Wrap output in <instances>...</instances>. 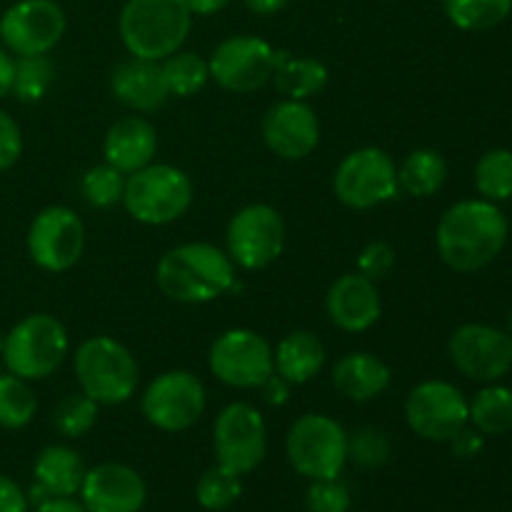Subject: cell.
Here are the masks:
<instances>
[{
	"label": "cell",
	"instance_id": "1f68e13d",
	"mask_svg": "<svg viewBox=\"0 0 512 512\" xmlns=\"http://www.w3.org/2000/svg\"><path fill=\"white\" fill-rule=\"evenodd\" d=\"M38 400L28 380L8 373L0 375V428L20 430L35 418Z\"/></svg>",
	"mask_w": 512,
	"mask_h": 512
},
{
	"label": "cell",
	"instance_id": "5bb4252c",
	"mask_svg": "<svg viewBox=\"0 0 512 512\" xmlns=\"http://www.w3.org/2000/svg\"><path fill=\"white\" fill-rule=\"evenodd\" d=\"M65 13L55 0H18L0 18V40L18 58L48 55L65 35Z\"/></svg>",
	"mask_w": 512,
	"mask_h": 512
},
{
	"label": "cell",
	"instance_id": "7c38bea8",
	"mask_svg": "<svg viewBox=\"0 0 512 512\" xmlns=\"http://www.w3.org/2000/svg\"><path fill=\"white\" fill-rule=\"evenodd\" d=\"M213 448L218 465L238 475H248L258 468L268 453V428L248 403H230L220 410L213 425Z\"/></svg>",
	"mask_w": 512,
	"mask_h": 512
},
{
	"label": "cell",
	"instance_id": "d590c367",
	"mask_svg": "<svg viewBox=\"0 0 512 512\" xmlns=\"http://www.w3.org/2000/svg\"><path fill=\"white\" fill-rule=\"evenodd\" d=\"M80 193L90 208H113L115 203H123L125 175L108 163L95 165L83 175Z\"/></svg>",
	"mask_w": 512,
	"mask_h": 512
},
{
	"label": "cell",
	"instance_id": "c3c4849f",
	"mask_svg": "<svg viewBox=\"0 0 512 512\" xmlns=\"http://www.w3.org/2000/svg\"><path fill=\"white\" fill-rule=\"evenodd\" d=\"M508 333H510V338H512V313H510V318H508Z\"/></svg>",
	"mask_w": 512,
	"mask_h": 512
},
{
	"label": "cell",
	"instance_id": "4dcf8cb0",
	"mask_svg": "<svg viewBox=\"0 0 512 512\" xmlns=\"http://www.w3.org/2000/svg\"><path fill=\"white\" fill-rule=\"evenodd\" d=\"M475 188L490 203L512 198V150L495 148L480 155L475 165Z\"/></svg>",
	"mask_w": 512,
	"mask_h": 512
},
{
	"label": "cell",
	"instance_id": "bcb514c9",
	"mask_svg": "<svg viewBox=\"0 0 512 512\" xmlns=\"http://www.w3.org/2000/svg\"><path fill=\"white\" fill-rule=\"evenodd\" d=\"M243 3L255 15H275L288 5V0H243Z\"/></svg>",
	"mask_w": 512,
	"mask_h": 512
},
{
	"label": "cell",
	"instance_id": "8992f818",
	"mask_svg": "<svg viewBox=\"0 0 512 512\" xmlns=\"http://www.w3.org/2000/svg\"><path fill=\"white\" fill-rule=\"evenodd\" d=\"M70 348L63 323L48 313L25 315L3 340L8 373L23 380H45L60 368Z\"/></svg>",
	"mask_w": 512,
	"mask_h": 512
},
{
	"label": "cell",
	"instance_id": "e0dca14e",
	"mask_svg": "<svg viewBox=\"0 0 512 512\" xmlns=\"http://www.w3.org/2000/svg\"><path fill=\"white\" fill-rule=\"evenodd\" d=\"M455 368L478 383H498L512 370V338L495 325H460L448 343Z\"/></svg>",
	"mask_w": 512,
	"mask_h": 512
},
{
	"label": "cell",
	"instance_id": "ac0fdd59",
	"mask_svg": "<svg viewBox=\"0 0 512 512\" xmlns=\"http://www.w3.org/2000/svg\"><path fill=\"white\" fill-rule=\"evenodd\" d=\"M265 145L283 160H303L318 148L320 123L305 100L283 98L263 118Z\"/></svg>",
	"mask_w": 512,
	"mask_h": 512
},
{
	"label": "cell",
	"instance_id": "e575fe53",
	"mask_svg": "<svg viewBox=\"0 0 512 512\" xmlns=\"http://www.w3.org/2000/svg\"><path fill=\"white\" fill-rule=\"evenodd\" d=\"M55 78L53 63L48 55H33V58L15 60L13 93L20 103H38L50 90Z\"/></svg>",
	"mask_w": 512,
	"mask_h": 512
},
{
	"label": "cell",
	"instance_id": "b9f144b4",
	"mask_svg": "<svg viewBox=\"0 0 512 512\" xmlns=\"http://www.w3.org/2000/svg\"><path fill=\"white\" fill-rule=\"evenodd\" d=\"M0 512H28V495L5 475H0Z\"/></svg>",
	"mask_w": 512,
	"mask_h": 512
},
{
	"label": "cell",
	"instance_id": "ab89813d",
	"mask_svg": "<svg viewBox=\"0 0 512 512\" xmlns=\"http://www.w3.org/2000/svg\"><path fill=\"white\" fill-rule=\"evenodd\" d=\"M20 153H23L20 125L5 110H0V170L13 168L20 160Z\"/></svg>",
	"mask_w": 512,
	"mask_h": 512
},
{
	"label": "cell",
	"instance_id": "7a4b0ae2",
	"mask_svg": "<svg viewBox=\"0 0 512 512\" xmlns=\"http://www.w3.org/2000/svg\"><path fill=\"white\" fill-rule=\"evenodd\" d=\"M155 283L175 303L203 305L235 288V263L215 245L185 243L160 258Z\"/></svg>",
	"mask_w": 512,
	"mask_h": 512
},
{
	"label": "cell",
	"instance_id": "74e56055",
	"mask_svg": "<svg viewBox=\"0 0 512 512\" xmlns=\"http://www.w3.org/2000/svg\"><path fill=\"white\" fill-rule=\"evenodd\" d=\"M308 512H348L350 510V490L338 478L313 480L305 493Z\"/></svg>",
	"mask_w": 512,
	"mask_h": 512
},
{
	"label": "cell",
	"instance_id": "484cf974",
	"mask_svg": "<svg viewBox=\"0 0 512 512\" xmlns=\"http://www.w3.org/2000/svg\"><path fill=\"white\" fill-rule=\"evenodd\" d=\"M275 90L288 100H308L328 85V68L318 58H300L275 50Z\"/></svg>",
	"mask_w": 512,
	"mask_h": 512
},
{
	"label": "cell",
	"instance_id": "9c48e42d",
	"mask_svg": "<svg viewBox=\"0 0 512 512\" xmlns=\"http://www.w3.org/2000/svg\"><path fill=\"white\" fill-rule=\"evenodd\" d=\"M208 365L220 383L238 390L260 388L275 373L273 348L260 333L233 328L210 345Z\"/></svg>",
	"mask_w": 512,
	"mask_h": 512
},
{
	"label": "cell",
	"instance_id": "6da1fadb",
	"mask_svg": "<svg viewBox=\"0 0 512 512\" xmlns=\"http://www.w3.org/2000/svg\"><path fill=\"white\" fill-rule=\"evenodd\" d=\"M510 223L498 203L460 200L450 205L435 230L438 255L455 273H475L493 263L508 245Z\"/></svg>",
	"mask_w": 512,
	"mask_h": 512
},
{
	"label": "cell",
	"instance_id": "7dc6e473",
	"mask_svg": "<svg viewBox=\"0 0 512 512\" xmlns=\"http://www.w3.org/2000/svg\"><path fill=\"white\" fill-rule=\"evenodd\" d=\"M230 0H185L193 15H215L228 5Z\"/></svg>",
	"mask_w": 512,
	"mask_h": 512
},
{
	"label": "cell",
	"instance_id": "836d02e7",
	"mask_svg": "<svg viewBox=\"0 0 512 512\" xmlns=\"http://www.w3.org/2000/svg\"><path fill=\"white\" fill-rule=\"evenodd\" d=\"M243 493V485H240V475L233 470L223 468V465H215V468L205 470L198 480V488H195V498L203 505L205 510H228L235 500Z\"/></svg>",
	"mask_w": 512,
	"mask_h": 512
},
{
	"label": "cell",
	"instance_id": "ffe728a7",
	"mask_svg": "<svg viewBox=\"0 0 512 512\" xmlns=\"http://www.w3.org/2000/svg\"><path fill=\"white\" fill-rule=\"evenodd\" d=\"M325 310L345 333H365L380 320V293L375 280L360 273L340 275L328 290Z\"/></svg>",
	"mask_w": 512,
	"mask_h": 512
},
{
	"label": "cell",
	"instance_id": "30bf717a",
	"mask_svg": "<svg viewBox=\"0 0 512 512\" xmlns=\"http://www.w3.org/2000/svg\"><path fill=\"white\" fill-rule=\"evenodd\" d=\"M405 420L423 440L448 443L470 423V405L463 390L448 380H425L405 400Z\"/></svg>",
	"mask_w": 512,
	"mask_h": 512
},
{
	"label": "cell",
	"instance_id": "83f0119b",
	"mask_svg": "<svg viewBox=\"0 0 512 512\" xmlns=\"http://www.w3.org/2000/svg\"><path fill=\"white\" fill-rule=\"evenodd\" d=\"M470 405V423L483 435H505L512 430V388L500 383H485Z\"/></svg>",
	"mask_w": 512,
	"mask_h": 512
},
{
	"label": "cell",
	"instance_id": "cb8c5ba5",
	"mask_svg": "<svg viewBox=\"0 0 512 512\" xmlns=\"http://www.w3.org/2000/svg\"><path fill=\"white\" fill-rule=\"evenodd\" d=\"M333 385L355 403L380 398L390 385V368L370 353H348L335 363Z\"/></svg>",
	"mask_w": 512,
	"mask_h": 512
},
{
	"label": "cell",
	"instance_id": "f6af8a7d",
	"mask_svg": "<svg viewBox=\"0 0 512 512\" xmlns=\"http://www.w3.org/2000/svg\"><path fill=\"white\" fill-rule=\"evenodd\" d=\"M35 512H88L83 508V503H75L73 498H50L45 503L38 505Z\"/></svg>",
	"mask_w": 512,
	"mask_h": 512
},
{
	"label": "cell",
	"instance_id": "8fae6325",
	"mask_svg": "<svg viewBox=\"0 0 512 512\" xmlns=\"http://www.w3.org/2000/svg\"><path fill=\"white\" fill-rule=\"evenodd\" d=\"M225 243L235 265L245 270H263L283 253L285 223L273 205H245L230 220Z\"/></svg>",
	"mask_w": 512,
	"mask_h": 512
},
{
	"label": "cell",
	"instance_id": "44dd1931",
	"mask_svg": "<svg viewBox=\"0 0 512 512\" xmlns=\"http://www.w3.org/2000/svg\"><path fill=\"white\" fill-rule=\"evenodd\" d=\"M110 90L125 108L138 110V113H153L163 108L165 100L170 98L158 60L133 58V55L113 68Z\"/></svg>",
	"mask_w": 512,
	"mask_h": 512
},
{
	"label": "cell",
	"instance_id": "603a6c76",
	"mask_svg": "<svg viewBox=\"0 0 512 512\" xmlns=\"http://www.w3.org/2000/svg\"><path fill=\"white\" fill-rule=\"evenodd\" d=\"M33 473L35 485L30 490V500L40 505L50 498H73L75 493H80L88 470L75 450L65 445H48L40 450Z\"/></svg>",
	"mask_w": 512,
	"mask_h": 512
},
{
	"label": "cell",
	"instance_id": "52a82bcc",
	"mask_svg": "<svg viewBox=\"0 0 512 512\" xmlns=\"http://www.w3.org/2000/svg\"><path fill=\"white\" fill-rule=\"evenodd\" d=\"M290 465L308 480L340 478L348 463V433L328 415L308 413L298 418L285 440Z\"/></svg>",
	"mask_w": 512,
	"mask_h": 512
},
{
	"label": "cell",
	"instance_id": "ba28073f",
	"mask_svg": "<svg viewBox=\"0 0 512 512\" xmlns=\"http://www.w3.org/2000/svg\"><path fill=\"white\" fill-rule=\"evenodd\" d=\"M333 190L348 208H378L398 198V168L385 150L358 148L340 160L333 175Z\"/></svg>",
	"mask_w": 512,
	"mask_h": 512
},
{
	"label": "cell",
	"instance_id": "f546056e",
	"mask_svg": "<svg viewBox=\"0 0 512 512\" xmlns=\"http://www.w3.org/2000/svg\"><path fill=\"white\" fill-rule=\"evenodd\" d=\"M443 10L455 28L478 33L508 20L512 0H443Z\"/></svg>",
	"mask_w": 512,
	"mask_h": 512
},
{
	"label": "cell",
	"instance_id": "d4e9b609",
	"mask_svg": "<svg viewBox=\"0 0 512 512\" xmlns=\"http://www.w3.org/2000/svg\"><path fill=\"white\" fill-rule=\"evenodd\" d=\"M275 373L290 385H305L323 370L325 345L308 330L285 335L273 353Z\"/></svg>",
	"mask_w": 512,
	"mask_h": 512
},
{
	"label": "cell",
	"instance_id": "8d00e7d4",
	"mask_svg": "<svg viewBox=\"0 0 512 512\" xmlns=\"http://www.w3.org/2000/svg\"><path fill=\"white\" fill-rule=\"evenodd\" d=\"M393 453V443H390L388 433L375 425H363L348 435V458L358 463L360 468H383Z\"/></svg>",
	"mask_w": 512,
	"mask_h": 512
},
{
	"label": "cell",
	"instance_id": "4316f807",
	"mask_svg": "<svg viewBox=\"0 0 512 512\" xmlns=\"http://www.w3.org/2000/svg\"><path fill=\"white\" fill-rule=\"evenodd\" d=\"M448 180V163L433 148L413 150L398 168V185L413 198H430Z\"/></svg>",
	"mask_w": 512,
	"mask_h": 512
},
{
	"label": "cell",
	"instance_id": "d6a6232c",
	"mask_svg": "<svg viewBox=\"0 0 512 512\" xmlns=\"http://www.w3.org/2000/svg\"><path fill=\"white\" fill-rule=\"evenodd\" d=\"M98 420V403L80 390V393H70L55 405L53 410V425L63 438H83L90 433Z\"/></svg>",
	"mask_w": 512,
	"mask_h": 512
},
{
	"label": "cell",
	"instance_id": "ee69618b",
	"mask_svg": "<svg viewBox=\"0 0 512 512\" xmlns=\"http://www.w3.org/2000/svg\"><path fill=\"white\" fill-rule=\"evenodd\" d=\"M15 58L5 48H0V100L13 93Z\"/></svg>",
	"mask_w": 512,
	"mask_h": 512
},
{
	"label": "cell",
	"instance_id": "60d3db41",
	"mask_svg": "<svg viewBox=\"0 0 512 512\" xmlns=\"http://www.w3.org/2000/svg\"><path fill=\"white\" fill-rule=\"evenodd\" d=\"M448 443L458 458H475V455L483 450L485 440H483V433H480V430L468 428V425H465V428L458 430V433H455Z\"/></svg>",
	"mask_w": 512,
	"mask_h": 512
},
{
	"label": "cell",
	"instance_id": "277c9868",
	"mask_svg": "<svg viewBox=\"0 0 512 512\" xmlns=\"http://www.w3.org/2000/svg\"><path fill=\"white\" fill-rule=\"evenodd\" d=\"M75 378L80 390L98 405L128 403L138 388V363L133 353L110 335L88 338L75 350Z\"/></svg>",
	"mask_w": 512,
	"mask_h": 512
},
{
	"label": "cell",
	"instance_id": "f35d334b",
	"mask_svg": "<svg viewBox=\"0 0 512 512\" xmlns=\"http://www.w3.org/2000/svg\"><path fill=\"white\" fill-rule=\"evenodd\" d=\"M395 268V250L383 240L365 245L358 258V273L370 280H380Z\"/></svg>",
	"mask_w": 512,
	"mask_h": 512
},
{
	"label": "cell",
	"instance_id": "7bdbcfd3",
	"mask_svg": "<svg viewBox=\"0 0 512 512\" xmlns=\"http://www.w3.org/2000/svg\"><path fill=\"white\" fill-rule=\"evenodd\" d=\"M260 388H263V398H265V403H268V405H283V403H288L290 383H288V380L280 378L278 373L270 375V378L265 380V383L260 385Z\"/></svg>",
	"mask_w": 512,
	"mask_h": 512
},
{
	"label": "cell",
	"instance_id": "3957f363",
	"mask_svg": "<svg viewBox=\"0 0 512 512\" xmlns=\"http://www.w3.org/2000/svg\"><path fill=\"white\" fill-rule=\"evenodd\" d=\"M190 25L193 13L185 0H128L118 20L125 50L158 63L183 48Z\"/></svg>",
	"mask_w": 512,
	"mask_h": 512
},
{
	"label": "cell",
	"instance_id": "d6986e66",
	"mask_svg": "<svg viewBox=\"0 0 512 512\" xmlns=\"http://www.w3.org/2000/svg\"><path fill=\"white\" fill-rule=\"evenodd\" d=\"M83 508L88 512H140L148 498L145 480L133 468L103 463L88 470L80 485Z\"/></svg>",
	"mask_w": 512,
	"mask_h": 512
},
{
	"label": "cell",
	"instance_id": "2e32d148",
	"mask_svg": "<svg viewBox=\"0 0 512 512\" xmlns=\"http://www.w3.org/2000/svg\"><path fill=\"white\" fill-rule=\"evenodd\" d=\"M85 250V225L65 205L40 210L28 228V255L48 273H65Z\"/></svg>",
	"mask_w": 512,
	"mask_h": 512
},
{
	"label": "cell",
	"instance_id": "7402d4cb",
	"mask_svg": "<svg viewBox=\"0 0 512 512\" xmlns=\"http://www.w3.org/2000/svg\"><path fill=\"white\" fill-rule=\"evenodd\" d=\"M155 150H158L155 125L140 115H130V118L110 125L103 140L105 163L113 165L123 175H130L153 163Z\"/></svg>",
	"mask_w": 512,
	"mask_h": 512
},
{
	"label": "cell",
	"instance_id": "5b68a950",
	"mask_svg": "<svg viewBox=\"0 0 512 512\" xmlns=\"http://www.w3.org/2000/svg\"><path fill=\"white\" fill-rule=\"evenodd\" d=\"M193 180L175 165L150 163L125 178L123 205L143 225H168L193 205Z\"/></svg>",
	"mask_w": 512,
	"mask_h": 512
},
{
	"label": "cell",
	"instance_id": "f1b7e54d",
	"mask_svg": "<svg viewBox=\"0 0 512 512\" xmlns=\"http://www.w3.org/2000/svg\"><path fill=\"white\" fill-rule=\"evenodd\" d=\"M160 68H163L168 93L175 98H190V95L200 93L210 80L208 60L190 50H175L173 55L160 60Z\"/></svg>",
	"mask_w": 512,
	"mask_h": 512
},
{
	"label": "cell",
	"instance_id": "9a60e30c",
	"mask_svg": "<svg viewBox=\"0 0 512 512\" xmlns=\"http://www.w3.org/2000/svg\"><path fill=\"white\" fill-rule=\"evenodd\" d=\"M208 68L223 90L253 93L273 78L275 48L258 35H233L213 50Z\"/></svg>",
	"mask_w": 512,
	"mask_h": 512
},
{
	"label": "cell",
	"instance_id": "4fadbf2b",
	"mask_svg": "<svg viewBox=\"0 0 512 512\" xmlns=\"http://www.w3.org/2000/svg\"><path fill=\"white\" fill-rule=\"evenodd\" d=\"M140 410L158 430L183 433L205 413V388L188 370H168L148 385Z\"/></svg>",
	"mask_w": 512,
	"mask_h": 512
}]
</instances>
